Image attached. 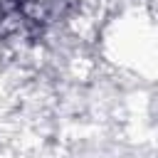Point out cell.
Returning a JSON list of instances; mask_svg holds the SVG:
<instances>
[{
    "instance_id": "6da1fadb",
    "label": "cell",
    "mask_w": 158,
    "mask_h": 158,
    "mask_svg": "<svg viewBox=\"0 0 158 158\" xmlns=\"http://www.w3.org/2000/svg\"><path fill=\"white\" fill-rule=\"evenodd\" d=\"M64 0H0V15L22 25L42 27L59 15Z\"/></svg>"
}]
</instances>
